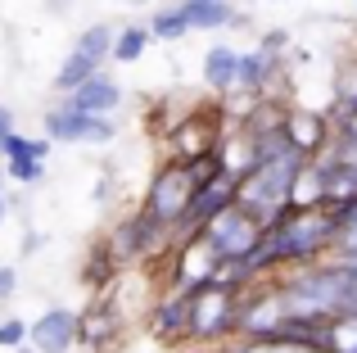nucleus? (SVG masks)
<instances>
[{
	"label": "nucleus",
	"mask_w": 357,
	"mask_h": 353,
	"mask_svg": "<svg viewBox=\"0 0 357 353\" xmlns=\"http://www.w3.org/2000/svg\"><path fill=\"white\" fill-rule=\"evenodd\" d=\"M236 308H240L236 290H222V285L190 290V331H185V340H195V345H222L227 336H236Z\"/></svg>",
	"instance_id": "obj_4"
},
{
	"label": "nucleus",
	"mask_w": 357,
	"mask_h": 353,
	"mask_svg": "<svg viewBox=\"0 0 357 353\" xmlns=\"http://www.w3.org/2000/svg\"><path fill=\"white\" fill-rule=\"evenodd\" d=\"M335 114H357V63L340 68V82H335Z\"/></svg>",
	"instance_id": "obj_24"
},
{
	"label": "nucleus",
	"mask_w": 357,
	"mask_h": 353,
	"mask_svg": "<svg viewBox=\"0 0 357 353\" xmlns=\"http://www.w3.org/2000/svg\"><path fill=\"white\" fill-rule=\"evenodd\" d=\"M41 123H45V141L50 145H105L118 136L114 118H86L68 105H54Z\"/></svg>",
	"instance_id": "obj_8"
},
{
	"label": "nucleus",
	"mask_w": 357,
	"mask_h": 353,
	"mask_svg": "<svg viewBox=\"0 0 357 353\" xmlns=\"http://www.w3.org/2000/svg\"><path fill=\"white\" fill-rule=\"evenodd\" d=\"M172 236L176 231H163L158 222H149L145 213H127L122 222H114L109 227V236L100 240L105 245V254L114 258V267L118 272H127V267H136V263H149V258H158L167 245H172Z\"/></svg>",
	"instance_id": "obj_2"
},
{
	"label": "nucleus",
	"mask_w": 357,
	"mask_h": 353,
	"mask_svg": "<svg viewBox=\"0 0 357 353\" xmlns=\"http://www.w3.org/2000/svg\"><path fill=\"white\" fill-rule=\"evenodd\" d=\"M14 285H18V272H14V267H0V299H9Z\"/></svg>",
	"instance_id": "obj_29"
},
{
	"label": "nucleus",
	"mask_w": 357,
	"mask_h": 353,
	"mask_svg": "<svg viewBox=\"0 0 357 353\" xmlns=\"http://www.w3.org/2000/svg\"><path fill=\"white\" fill-rule=\"evenodd\" d=\"M27 349L32 353H73L77 349V313L73 308H45L27 326Z\"/></svg>",
	"instance_id": "obj_12"
},
{
	"label": "nucleus",
	"mask_w": 357,
	"mask_h": 353,
	"mask_svg": "<svg viewBox=\"0 0 357 353\" xmlns=\"http://www.w3.org/2000/svg\"><path fill=\"white\" fill-rule=\"evenodd\" d=\"M231 353H312V349H298L289 340H236Z\"/></svg>",
	"instance_id": "obj_25"
},
{
	"label": "nucleus",
	"mask_w": 357,
	"mask_h": 353,
	"mask_svg": "<svg viewBox=\"0 0 357 353\" xmlns=\"http://www.w3.org/2000/svg\"><path fill=\"white\" fill-rule=\"evenodd\" d=\"M326 353H357V317H335L326 326Z\"/></svg>",
	"instance_id": "obj_23"
},
{
	"label": "nucleus",
	"mask_w": 357,
	"mask_h": 353,
	"mask_svg": "<svg viewBox=\"0 0 357 353\" xmlns=\"http://www.w3.org/2000/svg\"><path fill=\"white\" fill-rule=\"evenodd\" d=\"M109 59H114V27H105V23L86 27V32L68 45V54H63L59 73H54V91H59V96H73L82 82L100 77Z\"/></svg>",
	"instance_id": "obj_3"
},
{
	"label": "nucleus",
	"mask_w": 357,
	"mask_h": 353,
	"mask_svg": "<svg viewBox=\"0 0 357 353\" xmlns=\"http://www.w3.org/2000/svg\"><path fill=\"white\" fill-rule=\"evenodd\" d=\"M63 105L77 109V114H86V118H109V114L122 105V87H118V77L100 73V77L82 82L73 96H63Z\"/></svg>",
	"instance_id": "obj_15"
},
{
	"label": "nucleus",
	"mask_w": 357,
	"mask_h": 353,
	"mask_svg": "<svg viewBox=\"0 0 357 353\" xmlns=\"http://www.w3.org/2000/svg\"><path fill=\"white\" fill-rule=\"evenodd\" d=\"M0 227H5V195H0Z\"/></svg>",
	"instance_id": "obj_32"
},
{
	"label": "nucleus",
	"mask_w": 357,
	"mask_h": 353,
	"mask_svg": "<svg viewBox=\"0 0 357 353\" xmlns=\"http://www.w3.org/2000/svg\"><path fill=\"white\" fill-rule=\"evenodd\" d=\"M149 41H181L185 32H190V23H185V9L172 5V9H158L154 18H149Z\"/></svg>",
	"instance_id": "obj_22"
},
{
	"label": "nucleus",
	"mask_w": 357,
	"mask_h": 353,
	"mask_svg": "<svg viewBox=\"0 0 357 353\" xmlns=\"http://www.w3.org/2000/svg\"><path fill=\"white\" fill-rule=\"evenodd\" d=\"M118 331H122V317L114 299H96L86 313H77V345L91 353H105L118 340Z\"/></svg>",
	"instance_id": "obj_14"
},
{
	"label": "nucleus",
	"mask_w": 357,
	"mask_h": 353,
	"mask_svg": "<svg viewBox=\"0 0 357 353\" xmlns=\"http://www.w3.org/2000/svg\"><path fill=\"white\" fill-rule=\"evenodd\" d=\"M236 63H240L236 45H208V54H204V82H208V91L236 96Z\"/></svg>",
	"instance_id": "obj_18"
},
{
	"label": "nucleus",
	"mask_w": 357,
	"mask_h": 353,
	"mask_svg": "<svg viewBox=\"0 0 357 353\" xmlns=\"http://www.w3.org/2000/svg\"><path fill=\"white\" fill-rule=\"evenodd\" d=\"M222 258L208 249V240L204 236H181L172 249V290H204V285H213V272H218Z\"/></svg>",
	"instance_id": "obj_10"
},
{
	"label": "nucleus",
	"mask_w": 357,
	"mask_h": 353,
	"mask_svg": "<svg viewBox=\"0 0 357 353\" xmlns=\"http://www.w3.org/2000/svg\"><path fill=\"white\" fill-rule=\"evenodd\" d=\"M326 209V181H321V163H303L289 181V213H317Z\"/></svg>",
	"instance_id": "obj_17"
},
{
	"label": "nucleus",
	"mask_w": 357,
	"mask_h": 353,
	"mask_svg": "<svg viewBox=\"0 0 357 353\" xmlns=\"http://www.w3.org/2000/svg\"><path fill=\"white\" fill-rule=\"evenodd\" d=\"M280 322H285V299L276 281H253L249 290H240L236 340H271Z\"/></svg>",
	"instance_id": "obj_5"
},
{
	"label": "nucleus",
	"mask_w": 357,
	"mask_h": 353,
	"mask_svg": "<svg viewBox=\"0 0 357 353\" xmlns=\"http://www.w3.org/2000/svg\"><path fill=\"white\" fill-rule=\"evenodd\" d=\"M181 5H222V0H181Z\"/></svg>",
	"instance_id": "obj_31"
},
{
	"label": "nucleus",
	"mask_w": 357,
	"mask_h": 353,
	"mask_svg": "<svg viewBox=\"0 0 357 353\" xmlns=\"http://www.w3.org/2000/svg\"><path fill=\"white\" fill-rule=\"evenodd\" d=\"M280 136H285L289 154H298L303 163H317L326 159V150H331L335 141V127L326 114H312V109H289L285 123H280Z\"/></svg>",
	"instance_id": "obj_9"
},
{
	"label": "nucleus",
	"mask_w": 357,
	"mask_h": 353,
	"mask_svg": "<svg viewBox=\"0 0 357 353\" xmlns=\"http://www.w3.org/2000/svg\"><path fill=\"white\" fill-rule=\"evenodd\" d=\"M18 353H32V349H27V345H23V349H18Z\"/></svg>",
	"instance_id": "obj_33"
},
{
	"label": "nucleus",
	"mask_w": 357,
	"mask_h": 353,
	"mask_svg": "<svg viewBox=\"0 0 357 353\" xmlns=\"http://www.w3.org/2000/svg\"><path fill=\"white\" fill-rule=\"evenodd\" d=\"M145 50H149V27L145 23H131L122 32H114V63H136Z\"/></svg>",
	"instance_id": "obj_21"
},
{
	"label": "nucleus",
	"mask_w": 357,
	"mask_h": 353,
	"mask_svg": "<svg viewBox=\"0 0 357 353\" xmlns=\"http://www.w3.org/2000/svg\"><path fill=\"white\" fill-rule=\"evenodd\" d=\"M190 195H195L190 176L176 168V163H163V168L154 172V181H149L140 213H145L149 222H158L163 231H176L181 218H185V209H190Z\"/></svg>",
	"instance_id": "obj_6"
},
{
	"label": "nucleus",
	"mask_w": 357,
	"mask_h": 353,
	"mask_svg": "<svg viewBox=\"0 0 357 353\" xmlns=\"http://www.w3.org/2000/svg\"><path fill=\"white\" fill-rule=\"evenodd\" d=\"M5 172L14 176L18 186H36L45 176V163H32V159H18V163H5Z\"/></svg>",
	"instance_id": "obj_27"
},
{
	"label": "nucleus",
	"mask_w": 357,
	"mask_h": 353,
	"mask_svg": "<svg viewBox=\"0 0 357 353\" xmlns=\"http://www.w3.org/2000/svg\"><path fill=\"white\" fill-rule=\"evenodd\" d=\"M280 73V59L276 54H262L258 45L253 50H240V63H236V91H244V96H267V87L276 82Z\"/></svg>",
	"instance_id": "obj_16"
},
{
	"label": "nucleus",
	"mask_w": 357,
	"mask_h": 353,
	"mask_svg": "<svg viewBox=\"0 0 357 353\" xmlns=\"http://www.w3.org/2000/svg\"><path fill=\"white\" fill-rule=\"evenodd\" d=\"M298 168H303V159L289 154V150L271 163H258L249 176L236 181V209H244L249 218H258L262 227H271L280 213H289V181H294Z\"/></svg>",
	"instance_id": "obj_1"
},
{
	"label": "nucleus",
	"mask_w": 357,
	"mask_h": 353,
	"mask_svg": "<svg viewBox=\"0 0 357 353\" xmlns=\"http://www.w3.org/2000/svg\"><path fill=\"white\" fill-rule=\"evenodd\" d=\"M218 118H208V114H195V118H176L172 123V132H167V163H176V168H185V163H195V159H204V154H213L218 150Z\"/></svg>",
	"instance_id": "obj_11"
},
{
	"label": "nucleus",
	"mask_w": 357,
	"mask_h": 353,
	"mask_svg": "<svg viewBox=\"0 0 357 353\" xmlns=\"http://www.w3.org/2000/svg\"><path fill=\"white\" fill-rule=\"evenodd\" d=\"M262 231H267V227H262L258 218H249L244 209L231 204V209L218 213L199 236L208 240V249L218 258H253V254H258V245H262Z\"/></svg>",
	"instance_id": "obj_7"
},
{
	"label": "nucleus",
	"mask_w": 357,
	"mask_h": 353,
	"mask_svg": "<svg viewBox=\"0 0 357 353\" xmlns=\"http://www.w3.org/2000/svg\"><path fill=\"white\" fill-rule=\"evenodd\" d=\"M185 9V23H190V32H218V27H231L240 23V14L222 0V5H181Z\"/></svg>",
	"instance_id": "obj_19"
},
{
	"label": "nucleus",
	"mask_w": 357,
	"mask_h": 353,
	"mask_svg": "<svg viewBox=\"0 0 357 353\" xmlns=\"http://www.w3.org/2000/svg\"><path fill=\"white\" fill-rule=\"evenodd\" d=\"M145 326H149V336H154L158 345H181L185 331H190V294L185 290H167L163 299H154Z\"/></svg>",
	"instance_id": "obj_13"
},
{
	"label": "nucleus",
	"mask_w": 357,
	"mask_h": 353,
	"mask_svg": "<svg viewBox=\"0 0 357 353\" xmlns=\"http://www.w3.org/2000/svg\"><path fill=\"white\" fill-rule=\"evenodd\" d=\"M258 50H262V54H276V59H285V50H289V32H285V27H280V32H267V36L258 41Z\"/></svg>",
	"instance_id": "obj_28"
},
{
	"label": "nucleus",
	"mask_w": 357,
	"mask_h": 353,
	"mask_svg": "<svg viewBox=\"0 0 357 353\" xmlns=\"http://www.w3.org/2000/svg\"><path fill=\"white\" fill-rule=\"evenodd\" d=\"M45 154H50V141L45 136H18V132H5L0 136V159L5 163H18V159H32V163H45Z\"/></svg>",
	"instance_id": "obj_20"
},
{
	"label": "nucleus",
	"mask_w": 357,
	"mask_h": 353,
	"mask_svg": "<svg viewBox=\"0 0 357 353\" xmlns=\"http://www.w3.org/2000/svg\"><path fill=\"white\" fill-rule=\"evenodd\" d=\"M5 132H14V118H9V109L0 105V136H5Z\"/></svg>",
	"instance_id": "obj_30"
},
{
	"label": "nucleus",
	"mask_w": 357,
	"mask_h": 353,
	"mask_svg": "<svg viewBox=\"0 0 357 353\" xmlns=\"http://www.w3.org/2000/svg\"><path fill=\"white\" fill-rule=\"evenodd\" d=\"M27 345V322H18V317H5L0 322V349H23Z\"/></svg>",
	"instance_id": "obj_26"
}]
</instances>
